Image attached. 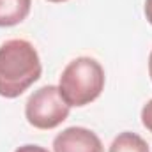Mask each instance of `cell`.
Returning a JSON list of instances; mask_svg holds the SVG:
<instances>
[{
    "label": "cell",
    "mask_w": 152,
    "mask_h": 152,
    "mask_svg": "<svg viewBox=\"0 0 152 152\" xmlns=\"http://www.w3.org/2000/svg\"><path fill=\"white\" fill-rule=\"evenodd\" d=\"M42 66L37 50L25 39H11L0 46V96L20 97L41 78Z\"/></svg>",
    "instance_id": "obj_1"
},
{
    "label": "cell",
    "mask_w": 152,
    "mask_h": 152,
    "mask_svg": "<svg viewBox=\"0 0 152 152\" xmlns=\"http://www.w3.org/2000/svg\"><path fill=\"white\" fill-rule=\"evenodd\" d=\"M104 69L90 57H78L62 71L58 90L69 106H85L96 101L104 90Z\"/></svg>",
    "instance_id": "obj_2"
},
{
    "label": "cell",
    "mask_w": 152,
    "mask_h": 152,
    "mask_svg": "<svg viewBox=\"0 0 152 152\" xmlns=\"http://www.w3.org/2000/svg\"><path fill=\"white\" fill-rule=\"evenodd\" d=\"M71 106L64 101L58 87L44 85L37 88L25 104V117L36 129H55L67 117Z\"/></svg>",
    "instance_id": "obj_3"
},
{
    "label": "cell",
    "mask_w": 152,
    "mask_h": 152,
    "mask_svg": "<svg viewBox=\"0 0 152 152\" xmlns=\"http://www.w3.org/2000/svg\"><path fill=\"white\" fill-rule=\"evenodd\" d=\"M53 152H104V147L94 131L73 126L55 136Z\"/></svg>",
    "instance_id": "obj_4"
},
{
    "label": "cell",
    "mask_w": 152,
    "mask_h": 152,
    "mask_svg": "<svg viewBox=\"0 0 152 152\" xmlns=\"http://www.w3.org/2000/svg\"><path fill=\"white\" fill-rule=\"evenodd\" d=\"M32 0H0V27H14L30 12Z\"/></svg>",
    "instance_id": "obj_5"
},
{
    "label": "cell",
    "mask_w": 152,
    "mask_h": 152,
    "mask_svg": "<svg viewBox=\"0 0 152 152\" xmlns=\"http://www.w3.org/2000/svg\"><path fill=\"white\" fill-rule=\"evenodd\" d=\"M110 152H151L149 143L136 133L124 131L110 145Z\"/></svg>",
    "instance_id": "obj_6"
},
{
    "label": "cell",
    "mask_w": 152,
    "mask_h": 152,
    "mask_svg": "<svg viewBox=\"0 0 152 152\" xmlns=\"http://www.w3.org/2000/svg\"><path fill=\"white\" fill-rule=\"evenodd\" d=\"M142 124H143V127L147 131L152 133V99L143 106V110H142Z\"/></svg>",
    "instance_id": "obj_7"
},
{
    "label": "cell",
    "mask_w": 152,
    "mask_h": 152,
    "mask_svg": "<svg viewBox=\"0 0 152 152\" xmlns=\"http://www.w3.org/2000/svg\"><path fill=\"white\" fill-rule=\"evenodd\" d=\"M14 152H50V151L44 149V147H39V145H21Z\"/></svg>",
    "instance_id": "obj_8"
},
{
    "label": "cell",
    "mask_w": 152,
    "mask_h": 152,
    "mask_svg": "<svg viewBox=\"0 0 152 152\" xmlns=\"http://www.w3.org/2000/svg\"><path fill=\"white\" fill-rule=\"evenodd\" d=\"M143 11H145V18H147V21L152 25V0H145V7H143Z\"/></svg>",
    "instance_id": "obj_9"
},
{
    "label": "cell",
    "mask_w": 152,
    "mask_h": 152,
    "mask_svg": "<svg viewBox=\"0 0 152 152\" xmlns=\"http://www.w3.org/2000/svg\"><path fill=\"white\" fill-rule=\"evenodd\" d=\"M149 75H151V80H152V51L149 55Z\"/></svg>",
    "instance_id": "obj_10"
},
{
    "label": "cell",
    "mask_w": 152,
    "mask_h": 152,
    "mask_svg": "<svg viewBox=\"0 0 152 152\" xmlns=\"http://www.w3.org/2000/svg\"><path fill=\"white\" fill-rule=\"evenodd\" d=\"M48 2H55V4H60V2H67V0H48Z\"/></svg>",
    "instance_id": "obj_11"
}]
</instances>
